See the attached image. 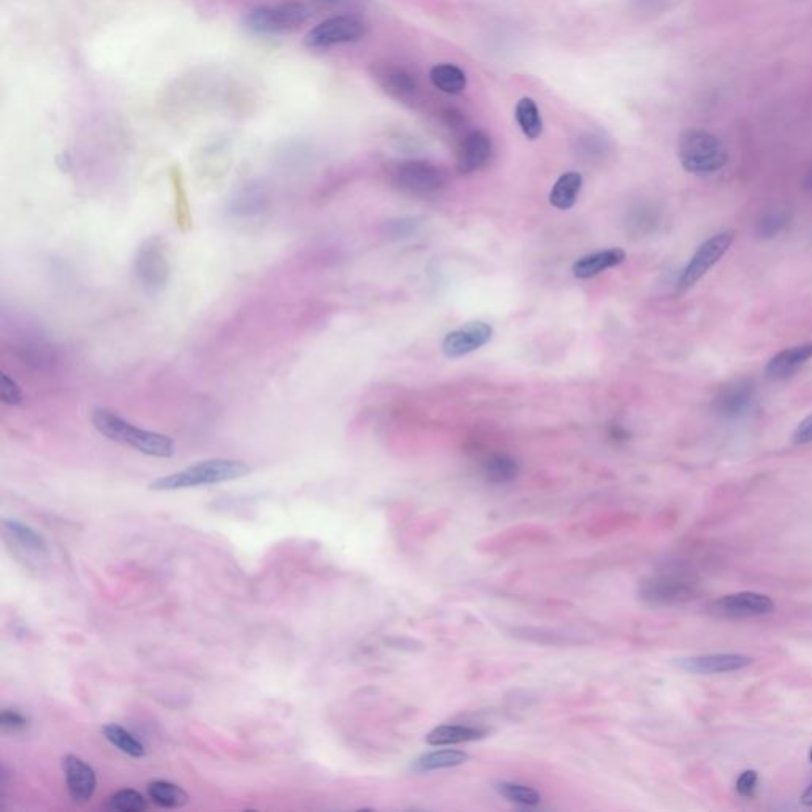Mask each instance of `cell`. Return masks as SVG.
<instances>
[{
  "mask_svg": "<svg viewBox=\"0 0 812 812\" xmlns=\"http://www.w3.org/2000/svg\"><path fill=\"white\" fill-rule=\"evenodd\" d=\"M92 426L102 437L142 452L145 456L169 459L177 451L173 438L164 433L142 429L108 408H96L91 414Z\"/></svg>",
  "mask_w": 812,
  "mask_h": 812,
  "instance_id": "1",
  "label": "cell"
},
{
  "mask_svg": "<svg viewBox=\"0 0 812 812\" xmlns=\"http://www.w3.org/2000/svg\"><path fill=\"white\" fill-rule=\"evenodd\" d=\"M253 472L243 460L210 459L202 460L181 472L154 479L150 484L151 491L170 492L194 489V487L213 486L227 483L234 479L245 478Z\"/></svg>",
  "mask_w": 812,
  "mask_h": 812,
  "instance_id": "2",
  "label": "cell"
},
{
  "mask_svg": "<svg viewBox=\"0 0 812 812\" xmlns=\"http://www.w3.org/2000/svg\"><path fill=\"white\" fill-rule=\"evenodd\" d=\"M678 158L686 172L695 177H711L727 165L728 153L716 135L703 129H689L679 137Z\"/></svg>",
  "mask_w": 812,
  "mask_h": 812,
  "instance_id": "3",
  "label": "cell"
},
{
  "mask_svg": "<svg viewBox=\"0 0 812 812\" xmlns=\"http://www.w3.org/2000/svg\"><path fill=\"white\" fill-rule=\"evenodd\" d=\"M172 265L161 238L151 237L140 245L134 257V276L146 295L162 294L169 286Z\"/></svg>",
  "mask_w": 812,
  "mask_h": 812,
  "instance_id": "4",
  "label": "cell"
},
{
  "mask_svg": "<svg viewBox=\"0 0 812 812\" xmlns=\"http://www.w3.org/2000/svg\"><path fill=\"white\" fill-rule=\"evenodd\" d=\"M307 20V7L297 2H286L254 8L245 16V27L251 34L275 37L294 31Z\"/></svg>",
  "mask_w": 812,
  "mask_h": 812,
  "instance_id": "5",
  "label": "cell"
},
{
  "mask_svg": "<svg viewBox=\"0 0 812 812\" xmlns=\"http://www.w3.org/2000/svg\"><path fill=\"white\" fill-rule=\"evenodd\" d=\"M644 602L654 606L682 605L697 597V583L678 571L644 579L640 587Z\"/></svg>",
  "mask_w": 812,
  "mask_h": 812,
  "instance_id": "6",
  "label": "cell"
},
{
  "mask_svg": "<svg viewBox=\"0 0 812 812\" xmlns=\"http://www.w3.org/2000/svg\"><path fill=\"white\" fill-rule=\"evenodd\" d=\"M757 405V386L749 378L733 380L714 395L713 408L717 418L724 421H740L747 418Z\"/></svg>",
  "mask_w": 812,
  "mask_h": 812,
  "instance_id": "7",
  "label": "cell"
},
{
  "mask_svg": "<svg viewBox=\"0 0 812 812\" xmlns=\"http://www.w3.org/2000/svg\"><path fill=\"white\" fill-rule=\"evenodd\" d=\"M365 31H367L365 24L354 16H334L313 27L305 35L303 43L313 50H324L345 43L359 42L364 39Z\"/></svg>",
  "mask_w": 812,
  "mask_h": 812,
  "instance_id": "8",
  "label": "cell"
},
{
  "mask_svg": "<svg viewBox=\"0 0 812 812\" xmlns=\"http://www.w3.org/2000/svg\"><path fill=\"white\" fill-rule=\"evenodd\" d=\"M733 238H735V234L732 230H725L721 234L709 237L705 243H701L689 264L686 265V269L682 270L681 276H679V289L687 291L695 286L717 262L721 261L728 248L732 246Z\"/></svg>",
  "mask_w": 812,
  "mask_h": 812,
  "instance_id": "9",
  "label": "cell"
},
{
  "mask_svg": "<svg viewBox=\"0 0 812 812\" xmlns=\"http://www.w3.org/2000/svg\"><path fill=\"white\" fill-rule=\"evenodd\" d=\"M395 183L418 196H429L445 188L448 183L445 170L424 161L403 162L395 170Z\"/></svg>",
  "mask_w": 812,
  "mask_h": 812,
  "instance_id": "10",
  "label": "cell"
},
{
  "mask_svg": "<svg viewBox=\"0 0 812 812\" xmlns=\"http://www.w3.org/2000/svg\"><path fill=\"white\" fill-rule=\"evenodd\" d=\"M776 605L768 595L757 592H738L724 595L709 603L708 611L724 619H747V617L767 616L774 613Z\"/></svg>",
  "mask_w": 812,
  "mask_h": 812,
  "instance_id": "11",
  "label": "cell"
},
{
  "mask_svg": "<svg viewBox=\"0 0 812 812\" xmlns=\"http://www.w3.org/2000/svg\"><path fill=\"white\" fill-rule=\"evenodd\" d=\"M270 210V196L261 184H246L227 203V215L240 224H256Z\"/></svg>",
  "mask_w": 812,
  "mask_h": 812,
  "instance_id": "12",
  "label": "cell"
},
{
  "mask_svg": "<svg viewBox=\"0 0 812 812\" xmlns=\"http://www.w3.org/2000/svg\"><path fill=\"white\" fill-rule=\"evenodd\" d=\"M494 337L491 324L484 321L467 322L459 329L452 330L441 343V351L449 359H457L475 353L486 346Z\"/></svg>",
  "mask_w": 812,
  "mask_h": 812,
  "instance_id": "13",
  "label": "cell"
},
{
  "mask_svg": "<svg viewBox=\"0 0 812 812\" xmlns=\"http://www.w3.org/2000/svg\"><path fill=\"white\" fill-rule=\"evenodd\" d=\"M62 768H64L70 798L78 805L91 801L97 789V776L94 768L77 755H66L62 759Z\"/></svg>",
  "mask_w": 812,
  "mask_h": 812,
  "instance_id": "14",
  "label": "cell"
},
{
  "mask_svg": "<svg viewBox=\"0 0 812 812\" xmlns=\"http://www.w3.org/2000/svg\"><path fill=\"white\" fill-rule=\"evenodd\" d=\"M752 657L743 654H706L678 659V667L694 675H722L749 667Z\"/></svg>",
  "mask_w": 812,
  "mask_h": 812,
  "instance_id": "15",
  "label": "cell"
},
{
  "mask_svg": "<svg viewBox=\"0 0 812 812\" xmlns=\"http://www.w3.org/2000/svg\"><path fill=\"white\" fill-rule=\"evenodd\" d=\"M494 146L486 132L473 131L465 135L457 153V170L460 173H473L484 169L491 161Z\"/></svg>",
  "mask_w": 812,
  "mask_h": 812,
  "instance_id": "16",
  "label": "cell"
},
{
  "mask_svg": "<svg viewBox=\"0 0 812 812\" xmlns=\"http://www.w3.org/2000/svg\"><path fill=\"white\" fill-rule=\"evenodd\" d=\"M812 359V341L803 343V345L790 346V348L782 349L776 356L771 357L767 367H765V375L773 381L787 380L790 376L805 367Z\"/></svg>",
  "mask_w": 812,
  "mask_h": 812,
  "instance_id": "17",
  "label": "cell"
},
{
  "mask_svg": "<svg viewBox=\"0 0 812 812\" xmlns=\"http://www.w3.org/2000/svg\"><path fill=\"white\" fill-rule=\"evenodd\" d=\"M625 261V251L621 248H609L605 251L587 254L573 264V275L578 280H589L605 270L614 269Z\"/></svg>",
  "mask_w": 812,
  "mask_h": 812,
  "instance_id": "18",
  "label": "cell"
},
{
  "mask_svg": "<svg viewBox=\"0 0 812 812\" xmlns=\"http://www.w3.org/2000/svg\"><path fill=\"white\" fill-rule=\"evenodd\" d=\"M4 532L7 538H10V541L23 549L26 554H32L35 557L50 554V546L46 543L45 538L23 522L16 521V519H5Z\"/></svg>",
  "mask_w": 812,
  "mask_h": 812,
  "instance_id": "19",
  "label": "cell"
},
{
  "mask_svg": "<svg viewBox=\"0 0 812 812\" xmlns=\"http://www.w3.org/2000/svg\"><path fill=\"white\" fill-rule=\"evenodd\" d=\"M583 188V177L578 172H567L560 175L552 186L549 203L557 210H570L578 202L579 192Z\"/></svg>",
  "mask_w": 812,
  "mask_h": 812,
  "instance_id": "20",
  "label": "cell"
},
{
  "mask_svg": "<svg viewBox=\"0 0 812 812\" xmlns=\"http://www.w3.org/2000/svg\"><path fill=\"white\" fill-rule=\"evenodd\" d=\"M376 80L383 86L384 91L397 99H406L413 96L418 85L413 75L394 66H384L376 72Z\"/></svg>",
  "mask_w": 812,
  "mask_h": 812,
  "instance_id": "21",
  "label": "cell"
},
{
  "mask_svg": "<svg viewBox=\"0 0 812 812\" xmlns=\"http://www.w3.org/2000/svg\"><path fill=\"white\" fill-rule=\"evenodd\" d=\"M486 736L484 730L467 725H441L427 735L430 746H449V744L470 743Z\"/></svg>",
  "mask_w": 812,
  "mask_h": 812,
  "instance_id": "22",
  "label": "cell"
},
{
  "mask_svg": "<svg viewBox=\"0 0 812 812\" xmlns=\"http://www.w3.org/2000/svg\"><path fill=\"white\" fill-rule=\"evenodd\" d=\"M468 754L456 749H446V751H435L422 755L411 765L414 773H429V771L445 770V768L459 767L467 762Z\"/></svg>",
  "mask_w": 812,
  "mask_h": 812,
  "instance_id": "23",
  "label": "cell"
},
{
  "mask_svg": "<svg viewBox=\"0 0 812 812\" xmlns=\"http://www.w3.org/2000/svg\"><path fill=\"white\" fill-rule=\"evenodd\" d=\"M518 473V460L508 454H492L483 464L484 478L492 484L511 483Z\"/></svg>",
  "mask_w": 812,
  "mask_h": 812,
  "instance_id": "24",
  "label": "cell"
},
{
  "mask_svg": "<svg viewBox=\"0 0 812 812\" xmlns=\"http://www.w3.org/2000/svg\"><path fill=\"white\" fill-rule=\"evenodd\" d=\"M148 795L154 805L161 808L178 809L188 805V793L177 784L169 781H153L148 784Z\"/></svg>",
  "mask_w": 812,
  "mask_h": 812,
  "instance_id": "25",
  "label": "cell"
},
{
  "mask_svg": "<svg viewBox=\"0 0 812 812\" xmlns=\"http://www.w3.org/2000/svg\"><path fill=\"white\" fill-rule=\"evenodd\" d=\"M433 86L446 94H460L467 86V75L454 64H440L430 72Z\"/></svg>",
  "mask_w": 812,
  "mask_h": 812,
  "instance_id": "26",
  "label": "cell"
},
{
  "mask_svg": "<svg viewBox=\"0 0 812 812\" xmlns=\"http://www.w3.org/2000/svg\"><path fill=\"white\" fill-rule=\"evenodd\" d=\"M102 733H104L105 740L123 754L131 755L134 759H143L145 757V746L121 725L107 724L102 728Z\"/></svg>",
  "mask_w": 812,
  "mask_h": 812,
  "instance_id": "27",
  "label": "cell"
},
{
  "mask_svg": "<svg viewBox=\"0 0 812 812\" xmlns=\"http://www.w3.org/2000/svg\"><path fill=\"white\" fill-rule=\"evenodd\" d=\"M516 121L522 134L530 140H537L543 134V119L537 104L530 97H524L516 105Z\"/></svg>",
  "mask_w": 812,
  "mask_h": 812,
  "instance_id": "28",
  "label": "cell"
},
{
  "mask_svg": "<svg viewBox=\"0 0 812 812\" xmlns=\"http://www.w3.org/2000/svg\"><path fill=\"white\" fill-rule=\"evenodd\" d=\"M790 216L784 210H768L759 216L755 223V234L763 240H773L787 229Z\"/></svg>",
  "mask_w": 812,
  "mask_h": 812,
  "instance_id": "29",
  "label": "cell"
},
{
  "mask_svg": "<svg viewBox=\"0 0 812 812\" xmlns=\"http://www.w3.org/2000/svg\"><path fill=\"white\" fill-rule=\"evenodd\" d=\"M495 790L506 800L522 806H537L541 801L540 793L532 789V787L524 786V784L498 782V784H495Z\"/></svg>",
  "mask_w": 812,
  "mask_h": 812,
  "instance_id": "30",
  "label": "cell"
},
{
  "mask_svg": "<svg viewBox=\"0 0 812 812\" xmlns=\"http://www.w3.org/2000/svg\"><path fill=\"white\" fill-rule=\"evenodd\" d=\"M108 808L121 812H143L148 809V803L137 790L123 789L110 797Z\"/></svg>",
  "mask_w": 812,
  "mask_h": 812,
  "instance_id": "31",
  "label": "cell"
},
{
  "mask_svg": "<svg viewBox=\"0 0 812 812\" xmlns=\"http://www.w3.org/2000/svg\"><path fill=\"white\" fill-rule=\"evenodd\" d=\"M0 400L8 406H18L23 403L24 394L20 384L7 373L0 375Z\"/></svg>",
  "mask_w": 812,
  "mask_h": 812,
  "instance_id": "32",
  "label": "cell"
},
{
  "mask_svg": "<svg viewBox=\"0 0 812 812\" xmlns=\"http://www.w3.org/2000/svg\"><path fill=\"white\" fill-rule=\"evenodd\" d=\"M27 725H29L27 717L18 713L15 709H4L2 714H0V728H2V732L4 733H13V735H16V733L24 732Z\"/></svg>",
  "mask_w": 812,
  "mask_h": 812,
  "instance_id": "33",
  "label": "cell"
},
{
  "mask_svg": "<svg viewBox=\"0 0 812 812\" xmlns=\"http://www.w3.org/2000/svg\"><path fill=\"white\" fill-rule=\"evenodd\" d=\"M759 786V774L754 770L743 771L736 781V792L743 798H752Z\"/></svg>",
  "mask_w": 812,
  "mask_h": 812,
  "instance_id": "34",
  "label": "cell"
},
{
  "mask_svg": "<svg viewBox=\"0 0 812 812\" xmlns=\"http://www.w3.org/2000/svg\"><path fill=\"white\" fill-rule=\"evenodd\" d=\"M793 441L797 445H809L812 443V414L798 424L793 432Z\"/></svg>",
  "mask_w": 812,
  "mask_h": 812,
  "instance_id": "35",
  "label": "cell"
},
{
  "mask_svg": "<svg viewBox=\"0 0 812 812\" xmlns=\"http://www.w3.org/2000/svg\"><path fill=\"white\" fill-rule=\"evenodd\" d=\"M800 800L801 803H803V805L812 808V784L811 786L808 787V789L805 790V792H803V795H801Z\"/></svg>",
  "mask_w": 812,
  "mask_h": 812,
  "instance_id": "36",
  "label": "cell"
},
{
  "mask_svg": "<svg viewBox=\"0 0 812 812\" xmlns=\"http://www.w3.org/2000/svg\"><path fill=\"white\" fill-rule=\"evenodd\" d=\"M636 2H638V4H640L641 7L652 8L657 7V5L663 4L665 0H636Z\"/></svg>",
  "mask_w": 812,
  "mask_h": 812,
  "instance_id": "37",
  "label": "cell"
},
{
  "mask_svg": "<svg viewBox=\"0 0 812 812\" xmlns=\"http://www.w3.org/2000/svg\"><path fill=\"white\" fill-rule=\"evenodd\" d=\"M805 188L812 194V169L811 172L808 173V177H806Z\"/></svg>",
  "mask_w": 812,
  "mask_h": 812,
  "instance_id": "38",
  "label": "cell"
},
{
  "mask_svg": "<svg viewBox=\"0 0 812 812\" xmlns=\"http://www.w3.org/2000/svg\"><path fill=\"white\" fill-rule=\"evenodd\" d=\"M809 760H811V763H812V747H811V751H809Z\"/></svg>",
  "mask_w": 812,
  "mask_h": 812,
  "instance_id": "39",
  "label": "cell"
},
{
  "mask_svg": "<svg viewBox=\"0 0 812 812\" xmlns=\"http://www.w3.org/2000/svg\"><path fill=\"white\" fill-rule=\"evenodd\" d=\"M324 2H337V0H324Z\"/></svg>",
  "mask_w": 812,
  "mask_h": 812,
  "instance_id": "40",
  "label": "cell"
}]
</instances>
